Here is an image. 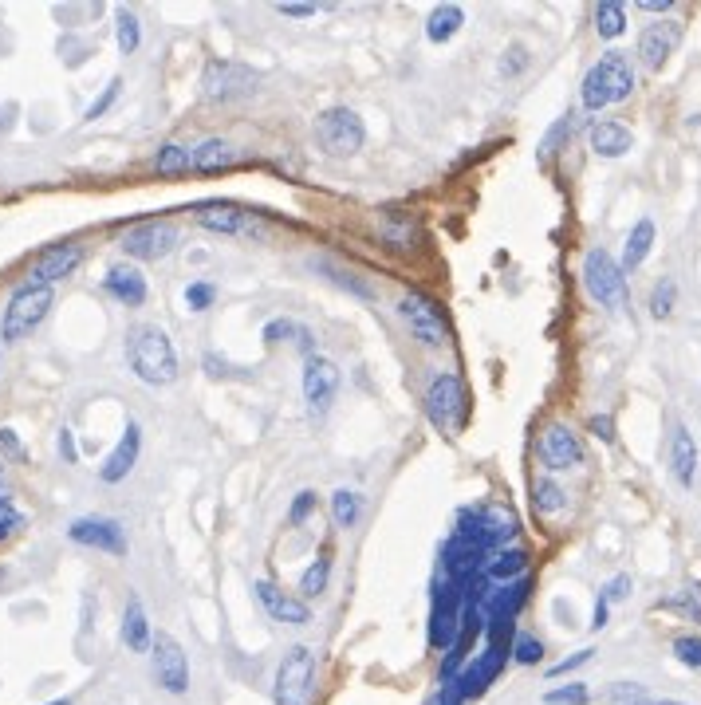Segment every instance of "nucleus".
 <instances>
[{"label":"nucleus","instance_id":"f704fd0d","mask_svg":"<svg viewBox=\"0 0 701 705\" xmlns=\"http://www.w3.org/2000/svg\"><path fill=\"white\" fill-rule=\"evenodd\" d=\"M674 300H678V284L670 280V276H662L654 288H650V316L654 320H670V312H674Z\"/></svg>","mask_w":701,"mask_h":705},{"label":"nucleus","instance_id":"de8ad7c7","mask_svg":"<svg viewBox=\"0 0 701 705\" xmlns=\"http://www.w3.org/2000/svg\"><path fill=\"white\" fill-rule=\"evenodd\" d=\"M280 16H292V20H304V16H316V4H276Z\"/></svg>","mask_w":701,"mask_h":705},{"label":"nucleus","instance_id":"37998d69","mask_svg":"<svg viewBox=\"0 0 701 705\" xmlns=\"http://www.w3.org/2000/svg\"><path fill=\"white\" fill-rule=\"evenodd\" d=\"M528 67V48L524 44H509V52H505V60H501V71L505 75H520Z\"/></svg>","mask_w":701,"mask_h":705},{"label":"nucleus","instance_id":"ddd939ff","mask_svg":"<svg viewBox=\"0 0 701 705\" xmlns=\"http://www.w3.org/2000/svg\"><path fill=\"white\" fill-rule=\"evenodd\" d=\"M339 383H343V375H339V367L331 363V359H323V355H308V363H304V402H308V414L312 418H323L327 410H331V402H335V394H339Z\"/></svg>","mask_w":701,"mask_h":705},{"label":"nucleus","instance_id":"603ef678","mask_svg":"<svg viewBox=\"0 0 701 705\" xmlns=\"http://www.w3.org/2000/svg\"><path fill=\"white\" fill-rule=\"evenodd\" d=\"M426 705H461V698L453 694V686H442V690H438V694H434Z\"/></svg>","mask_w":701,"mask_h":705},{"label":"nucleus","instance_id":"5701e85b","mask_svg":"<svg viewBox=\"0 0 701 705\" xmlns=\"http://www.w3.org/2000/svg\"><path fill=\"white\" fill-rule=\"evenodd\" d=\"M229 166H237L233 142H225V138H205V142L193 146V170H201V174H221V170H229Z\"/></svg>","mask_w":701,"mask_h":705},{"label":"nucleus","instance_id":"8fccbe9b","mask_svg":"<svg viewBox=\"0 0 701 705\" xmlns=\"http://www.w3.org/2000/svg\"><path fill=\"white\" fill-rule=\"evenodd\" d=\"M638 8H642V12H658V16H666V12H674V0H638Z\"/></svg>","mask_w":701,"mask_h":705},{"label":"nucleus","instance_id":"0eeeda50","mask_svg":"<svg viewBox=\"0 0 701 705\" xmlns=\"http://www.w3.org/2000/svg\"><path fill=\"white\" fill-rule=\"evenodd\" d=\"M316 142L319 150L331 154V158H351V154L363 150L367 127L351 107H331L316 119Z\"/></svg>","mask_w":701,"mask_h":705},{"label":"nucleus","instance_id":"4be33fe9","mask_svg":"<svg viewBox=\"0 0 701 705\" xmlns=\"http://www.w3.org/2000/svg\"><path fill=\"white\" fill-rule=\"evenodd\" d=\"M670 473H674V481H678L682 489L694 485V473H698V442H694V434H690L686 426H678L674 438H670Z\"/></svg>","mask_w":701,"mask_h":705},{"label":"nucleus","instance_id":"f03ea898","mask_svg":"<svg viewBox=\"0 0 701 705\" xmlns=\"http://www.w3.org/2000/svg\"><path fill=\"white\" fill-rule=\"evenodd\" d=\"M631 91H635V67H631V56H623V52H607L599 64L587 67V75L579 83V99L587 111L627 103Z\"/></svg>","mask_w":701,"mask_h":705},{"label":"nucleus","instance_id":"7ed1b4c3","mask_svg":"<svg viewBox=\"0 0 701 705\" xmlns=\"http://www.w3.org/2000/svg\"><path fill=\"white\" fill-rule=\"evenodd\" d=\"M52 308H56V288L32 284V280H24L20 288H12L8 304H4V316H0V343L28 339L40 323L48 320Z\"/></svg>","mask_w":701,"mask_h":705},{"label":"nucleus","instance_id":"cd10ccee","mask_svg":"<svg viewBox=\"0 0 701 705\" xmlns=\"http://www.w3.org/2000/svg\"><path fill=\"white\" fill-rule=\"evenodd\" d=\"M650 249H654V221L642 217V221H635V229H631V237H627V245H623L619 268H623V272H635L638 264L650 257Z\"/></svg>","mask_w":701,"mask_h":705},{"label":"nucleus","instance_id":"2eb2a0df","mask_svg":"<svg viewBox=\"0 0 701 705\" xmlns=\"http://www.w3.org/2000/svg\"><path fill=\"white\" fill-rule=\"evenodd\" d=\"M253 591H256V603L268 611V619H276V623H284V627H308V623H312V607H308L304 599L288 595L284 587H276L272 579H256Z\"/></svg>","mask_w":701,"mask_h":705},{"label":"nucleus","instance_id":"412c9836","mask_svg":"<svg viewBox=\"0 0 701 705\" xmlns=\"http://www.w3.org/2000/svg\"><path fill=\"white\" fill-rule=\"evenodd\" d=\"M587 142H591V150L599 158H623L635 146V134H631V127H623L615 119H603V123H595L587 130Z\"/></svg>","mask_w":701,"mask_h":705},{"label":"nucleus","instance_id":"ea45409f","mask_svg":"<svg viewBox=\"0 0 701 705\" xmlns=\"http://www.w3.org/2000/svg\"><path fill=\"white\" fill-rule=\"evenodd\" d=\"M319 497L312 489H304V493H296V501H292V509H288V524H304L308 516L316 513Z\"/></svg>","mask_w":701,"mask_h":705},{"label":"nucleus","instance_id":"bb28decb","mask_svg":"<svg viewBox=\"0 0 701 705\" xmlns=\"http://www.w3.org/2000/svg\"><path fill=\"white\" fill-rule=\"evenodd\" d=\"M465 24V8L461 4H438L426 20V40L430 44H449Z\"/></svg>","mask_w":701,"mask_h":705},{"label":"nucleus","instance_id":"423d86ee","mask_svg":"<svg viewBox=\"0 0 701 705\" xmlns=\"http://www.w3.org/2000/svg\"><path fill=\"white\" fill-rule=\"evenodd\" d=\"M398 316L406 320L410 327V335L426 347V351H442L449 347V320L446 312L438 308V300H430V296H422V292H406L402 300H398Z\"/></svg>","mask_w":701,"mask_h":705},{"label":"nucleus","instance_id":"2f4dec72","mask_svg":"<svg viewBox=\"0 0 701 705\" xmlns=\"http://www.w3.org/2000/svg\"><path fill=\"white\" fill-rule=\"evenodd\" d=\"M115 44H119L123 56H134L138 44H142V24H138V16H134L130 8H119V12H115Z\"/></svg>","mask_w":701,"mask_h":705},{"label":"nucleus","instance_id":"79ce46f5","mask_svg":"<svg viewBox=\"0 0 701 705\" xmlns=\"http://www.w3.org/2000/svg\"><path fill=\"white\" fill-rule=\"evenodd\" d=\"M20 524H24V513H20V509H16V505L0 493V540H4V536H12Z\"/></svg>","mask_w":701,"mask_h":705},{"label":"nucleus","instance_id":"a878e982","mask_svg":"<svg viewBox=\"0 0 701 705\" xmlns=\"http://www.w3.org/2000/svg\"><path fill=\"white\" fill-rule=\"evenodd\" d=\"M150 170L158 178H178V174H190L193 170V146H182V142H166L158 146V154L150 158Z\"/></svg>","mask_w":701,"mask_h":705},{"label":"nucleus","instance_id":"7c9ffc66","mask_svg":"<svg viewBox=\"0 0 701 705\" xmlns=\"http://www.w3.org/2000/svg\"><path fill=\"white\" fill-rule=\"evenodd\" d=\"M532 501H536V513L556 516L568 505V493H564L552 477H536V481H532Z\"/></svg>","mask_w":701,"mask_h":705},{"label":"nucleus","instance_id":"a19ab883","mask_svg":"<svg viewBox=\"0 0 701 705\" xmlns=\"http://www.w3.org/2000/svg\"><path fill=\"white\" fill-rule=\"evenodd\" d=\"M119 87H123V83H119V79H111V83H107V91H103V95L87 107V115H83V119H87V123H91V119H103V115L111 111V103L119 99Z\"/></svg>","mask_w":701,"mask_h":705},{"label":"nucleus","instance_id":"3c124183","mask_svg":"<svg viewBox=\"0 0 701 705\" xmlns=\"http://www.w3.org/2000/svg\"><path fill=\"white\" fill-rule=\"evenodd\" d=\"M0 446L8 449L12 457H20L24 449H20V438H16V430H0Z\"/></svg>","mask_w":701,"mask_h":705},{"label":"nucleus","instance_id":"1a4fd4ad","mask_svg":"<svg viewBox=\"0 0 701 705\" xmlns=\"http://www.w3.org/2000/svg\"><path fill=\"white\" fill-rule=\"evenodd\" d=\"M197 83H201V99H205V103H233V99L249 95L256 87V71L245 64H237V60L213 56V60H205Z\"/></svg>","mask_w":701,"mask_h":705},{"label":"nucleus","instance_id":"a18cd8bd","mask_svg":"<svg viewBox=\"0 0 701 705\" xmlns=\"http://www.w3.org/2000/svg\"><path fill=\"white\" fill-rule=\"evenodd\" d=\"M587 426H591V434H595V438H603V442H615V418H611V414H595Z\"/></svg>","mask_w":701,"mask_h":705},{"label":"nucleus","instance_id":"4c0bfd02","mask_svg":"<svg viewBox=\"0 0 701 705\" xmlns=\"http://www.w3.org/2000/svg\"><path fill=\"white\" fill-rule=\"evenodd\" d=\"M674 654H678V662H686V666L701 670V639L698 635H678V639H674Z\"/></svg>","mask_w":701,"mask_h":705},{"label":"nucleus","instance_id":"4d7b16f0","mask_svg":"<svg viewBox=\"0 0 701 705\" xmlns=\"http://www.w3.org/2000/svg\"><path fill=\"white\" fill-rule=\"evenodd\" d=\"M0 473H4V465H0Z\"/></svg>","mask_w":701,"mask_h":705},{"label":"nucleus","instance_id":"393cba45","mask_svg":"<svg viewBox=\"0 0 701 705\" xmlns=\"http://www.w3.org/2000/svg\"><path fill=\"white\" fill-rule=\"evenodd\" d=\"M123 642H127L134 654H146L150 650V642H154V631H150V619H146V607H142V599H130L127 611H123Z\"/></svg>","mask_w":701,"mask_h":705},{"label":"nucleus","instance_id":"09e8293b","mask_svg":"<svg viewBox=\"0 0 701 705\" xmlns=\"http://www.w3.org/2000/svg\"><path fill=\"white\" fill-rule=\"evenodd\" d=\"M583 662H591V650H579V654H572V658H564V662H556V666H552V674H568V670H575V666H583Z\"/></svg>","mask_w":701,"mask_h":705},{"label":"nucleus","instance_id":"473e14b6","mask_svg":"<svg viewBox=\"0 0 701 705\" xmlns=\"http://www.w3.org/2000/svg\"><path fill=\"white\" fill-rule=\"evenodd\" d=\"M607 702L611 705H686V702H670V698H650L646 686L638 682H615L607 690Z\"/></svg>","mask_w":701,"mask_h":705},{"label":"nucleus","instance_id":"c9c22d12","mask_svg":"<svg viewBox=\"0 0 701 705\" xmlns=\"http://www.w3.org/2000/svg\"><path fill=\"white\" fill-rule=\"evenodd\" d=\"M182 300H186L190 312H209L217 304V284L213 280H193V284H186Z\"/></svg>","mask_w":701,"mask_h":705},{"label":"nucleus","instance_id":"4468645a","mask_svg":"<svg viewBox=\"0 0 701 705\" xmlns=\"http://www.w3.org/2000/svg\"><path fill=\"white\" fill-rule=\"evenodd\" d=\"M193 221L209 233H221V237H256V217L249 209L233 205V201H209V205H197L193 209Z\"/></svg>","mask_w":701,"mask_h":705},{"label":"nucleus","instance_id":"c756f323","mask_svg":"<svg viewBox=\"0 0 701 705\" xmlns=\"http://www.w3.org/2000/svg\"><path fill=\"white\" fill-rule=\"evenodd\" d=\"M363 516V497L355 489H335L331 493V524L335 528H355Z\"/></svg>","mask_w":701,"mask_h":705},{"label":"nucleus","instance_id":"20e7f679","mask_svg":"<svg viewBox=\"0 0 701 705\" xmlns=\"http://www.w3.org/2000/svg\"><path fill=\"white\" fill-rule=\"evenodd\" d=\"M316 686V650L312 646H292L280 666H276V682H272V702L276 705H308Z\"/></svg>","mask_w":701,"mask_h":705},{"label":"nucleus","instance_id":"9b49d317","mask_svg":"<svg viewBox=\"0 0 701 705\" xmlns=\"http://www.w3.org/2000/svg\"><path fill=\"white\" fill-rule=\"evenodd\" d=\"M67 540L95 548V552H111V556H127V528L115 516H79L67 524Z\"/></svg>","mask_w":701,"mask_h":705},{"label":"nucleus","instance_id":"6e6552de","mask_svg":"<svg viewBox=\"0 0 701 705\" xmlns=\"http://www.w3.org/2000/svg\"><path fill=\"white\" fill-rule=\"evenodd\" d=\"M426 414L438 430H461L469 418V394L453 371H438L426 386Z\"/></svg>","mask_w":701,"mask_h":705},{"label":"nucleus","instance_id":"a211bd4d","mask_svg":"<svg viewBox=\"0 0 701 705\" xmlns=\"http://www.w3.org/2000/svg\"><path fill=\"white\" fill-rule=\"evenodd\" d=\"M79 260H83V249L75 245V241H64V245H52V249H44L40 257L32 260V284H56V280H64L71 276L75 268H79Z\"/></svg>","mask_w":701,"mask_h":705},{"label":"nucleus","instance_id":"e433bc0d","mask_svg":"<svg viewBox=\"0 0 701 705\" xmlns=\"http://www.w3.org/2000/svg\"><path fill=\"white\" fill-rule=\"evenodd\" d=\"M509 654H512V662H520V666H536L540 658H544V642L536 639V635H516L512 639V646H509Z\"/></svg>","mask_w":701,"mask_h":705},{"label":"nucleus","instance_id":"dca6fc26","mask_svg":"<svg viewBox=\"0 0 701 705\" xmlns=\"http://www.w3.org/2000/svg\"><path fill=\"white\" fill-rule=\"evenodd\" d=\"M540 461L548 469H556V473L579 469L583 465V442H579V434H575L572 426H564V422L544 426V434H540Z\"/></svg>","mask_w":701,"mask_h":705},{"label":"nucleus","instance_id":"39448f33","mask_svg":"<svg viewBox=\"0 0 701 705\" xmlns=\"http://www.w3.org/2000/svg\"><path fill=\"white\" fill-rule=\"evenodd\" d=\"M583 288L607 312H619L627 304V272L619 268V260L611 253H603V249H591L583 257Z\"/></svg>","mask_w":701,"mask_h":705},{"label":"nucleus","instance_id":"49530a36","mask_svg":"<svg viewBox=\"0 0 701 705\" xmlns=\"http://www.w3.org/2000/svg\"><path fill=\"white\" fill-rule=\"evenodd\" d=\"M627 591H631V576H615L607 587H603V595H599V599H603V603H615V599H623Z\"/></svg>","mask_w":701,"mask_h":705},{"label":"nucleus","instance_id":"c03bdc74","mask_svg":"<svg viewBox=\"0 0 701 705\" xmlns=\"http://www.w3.org/2000/svg\"><path fill=\"white\" fill-rule=\"evenodd\" d=\"M288 335H300V327H296L292 320L264 323V339H268V343H280V339H288Z\"/></svg>","mask_w":701,"mask_h":705},{"label":"nucleus","instance_id":"f8f14e48","mask_svg":"<svg viewBox=\"0 0 701 705\" xmlns=\"http://www.w3.org/2000/svg\"><path fill=\"white\" fill-rule=\"evenodd\" d=\"M178 249V225L174 221H142L127 229L123 253L130 260H166Z\"/></svg>","mask_w":701,"mask_h":705},{"label":"nucleus","instance_id":"c85d7f7f","mask_svg":"<svg viewBox=\"0 0 701 705\" xmlns=\"http://www.w3.org/2000/svg\"><path fill=\"white\" fill-rule=\"evenodd\" d=\"M595 32H599L603 40H619V36L627 32V4H619V0L595 4Z\"/></svg>","mask_w":701,"mask_h":705},{"label":"nucleus","instance_id":"aec40b11","mask_svg":"<svg viewBox=\"0 0 701 705\" xmlns=\"http://www.w3.org/2000/svg\"><path fill=\"white\" fill-rule=\"evenodd\" d=\"M103 288H107V296H115L123 308H142V304H146V296H150L142 268H138V264H127V260L107 268Z\"/></svg>","mask_w":701,"mask_h":705},{"label":"nucleus","instance_id":"72a5a7b5","mask_svg":"<svg viewBox=\"0 0 701 705\" xmlns=\"http://www.w3.org/2000/svg\"><path fill=\"white\" fill-rule=\"evenodd\" d=\"M327 579H331V552L323 548V552L316 556V564L300 576V595H304V599H316V595H323V591H327Z\"/></svg>","mask_w":701,"mask_h":705},{"label":"nucleus","instance_id":"6ab92c4d","mask_svg":"<svg viewBox=\"0 0 701 705\" xmlns=\"http://www.w3.org/2000/svg\"><path fill=\"white\" fill-rule=\"evenodd\" d=\"M138 453H142V426H138V422H127V430H123L119 446L111 449V453H107V461L99 465V477H103L107 485L127 481L130 473H134V465H138Z\"/></svg>","mask_w":701,"mask_h":705},{"label":"nucleus","instance_id":"b1692460","mask_svg":"<svg viewBox=\"0 0 701 705\" xmlns=\"http://www.w3.org/2000/svg\"><path fill=\"white\" fill-rule=\"evenodd\" d=\"M485 583H512V579L528 576V556L520 548H501L493 552V560H485Z\"/></svg>","mask_w":701,"mask_h":705},{"label":"nucleus","instance_id":"58836bf2","mask_svg":"<svg viewBox=\"0 0 701 705\" xmlns=\"http://www.w3.org/2000/svg\"><path fill=\"white\" fill-rule=\"evenodd\" d=\"M587 686H564V690H548L544 705H587Z\"/></svg>","mask_w":701,"mask_h":705},{"label":"nucleus","instance_id":"f257e3e1","mask_svg":"<svg viewBox=\"0 0 701 705\" xmlns=\"http://www.w3.org/2000/svg\"><path fill=\"white\" fill-rule=\"evenodd\" d=\"M127 363L134 379L146 386H170L178 379V351L174 339L158 323H138L127 331Z\"/></svg>","mask_w":701,"mask_h":705},{"label":"nucleus","instance_id":"f3484780","mask_svg":"<svg viewBox=\"0 0 701 705\" xmlns=\"http://www.w3.org/2000/svg\"><path fill=\"white\" fill-rule=\"evenodd\" d=\"M682 44V24L678 20H658V24H646L642 36H638V56L646 67H658L666 64L674 56V48Z\"/></svg>","mask_w":701,"mask_h":705},{"label":"nucleus","instance_id":"6e6d98bb","mask_svg":"<svg viewBox=\"0 0 701 705\" xmlns=\"http://www.w3.org/2000/svg\"><path fill=\"white\" fill-rule=\"evenodd\" d=\"M48 705H71V702H67V698H56V702H48Z\"/></svg>","mask_w":701,"mask_h":705},{"label":"nucleus","instance_id":"5fc2aeb1","mask_svg":"<svg viewBox=\"0 0 701 705\" xmlns=\"http://www.w3.org/2000/svg\"><path fill=\"white\" fill-rule=\"evenodd\" d=\"M60 453L75 457V446H71V430H64V434H60Z\"/></svg>","mask_w":701,"mask_h":705},{"label":"nucleus","instance_id":"864d4df0","mask_svg":"<svg viewBox=\"0 0 701 705\" xmlns=\"http://www.w3.org/2000/svg\"><path fill=\"white\" fill-rule=\"evenodd\" d=\"M599 627H607V603L603 599L595 603V619H591V631H599Z\"/></svg>","mask_w":701,"mask_h":705},{"label":"nucleus","instance_id":"9d476101","mask_svg":"<svg viewBox=\"0 0 701 705\" xmlns=\"http://www.w3.org/2000/svg\"><path fill=\"white\" fill-rule=\"evenodd\" d=\"M150 666H154V682L166 694H186L190 690V658L182 650V642L166 631H158L150 642Z\"/></svg>","mask_w":701,"mask_h":705}]
</instances>
